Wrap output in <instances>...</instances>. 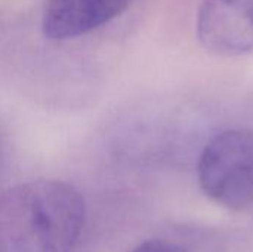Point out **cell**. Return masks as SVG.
<instances>
[{"label":"cell","instance_id":"obj_1","mask_svg":"<svg viewBox=\"0 0 253 252\" xmlns=\"http://www.w3.org/2000/svg\"><path fill=\"white\" fill-rule=\"evenodd\" d=\"M84 202L64 181L34 180L0 195V252H73Z\"/></svg>","mask_w":253,"mask_h":252},{"label":"cell","instance_id":"obj_2","mask_svg":"<svg viewBox=\"0 0 253 252\" xmlns=\"http://www.w3.org/2000/svg\"><path fill=\"white\" fill-rule=\"evenodd\" d=\"M199 184L218 205L245 211L253 206V131L228 129L203 149L197 165Z\"/></svg>","mask_w":253,"mask_h":252},{"label":"cell","instance_id":"obj_3","mask_svg":"<svg viewBox=\"0 0 253 252\" xmlns=\"http://www.w3.org/2000/svg\"><path fill=\"white\" fill-rule=\"evenodd\" d=\"M196 31L205 49L222 56L253 52V0H202Z\"/></svg>","mask_w":253,"mask_h":252},{"label":"cell","instance_id":"obj_4","mask_svg":"<svg viewBox=\"0 0 253 252\" xmlns=\"http://www.w3.org/2000/svg\"><path fill=\"white\" fill-rule=\"evenodd\" d=\"M132 0H46L42 30L52 40L87 34L120 16Z\"/></svg>","mask_w":253,"mask_h":252},{"label":"cell","instance_id":"obj_5","mask_svg":"<svg viewBox=\"0 0 253 252\" xmlns=\"http://www.w3.org/2000/svg\"><path fill=\"white\" fill-rule=\"evenodd\" d=\"M130 252H184L178 245L162 241V239H151L139 244L136 248H133Z\"/></svg>","mask_w":253,"mask_h":252}]
</instances>
